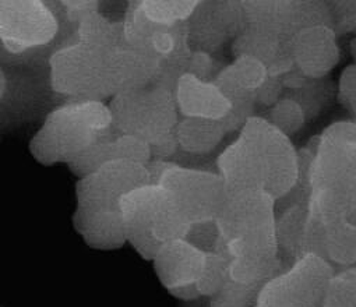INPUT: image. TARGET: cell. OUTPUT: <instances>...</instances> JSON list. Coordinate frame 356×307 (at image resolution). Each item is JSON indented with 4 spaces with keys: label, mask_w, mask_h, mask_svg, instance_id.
I'll list each match as a JSON object with an SVG mask.
<instances>
[{
    "label": "cell",
    "mask_w": 356,
    "mask_h": 307,
    "mask_svg": "<svg viewBox=\"0 0 356 307\" xmlns=\"http://www.w3.org/2000/svg\"><path fill=\"white\" fill-rule=\"evenodd\" d=\"M259 288L261 286H245L228 279L221 290L213 296L211 307H246L252 297L257 296Z\"/></svg>",
    "instance_id": "d6986e66"
},
{
    "label": "cell",
    "mask_w": 356,
    "mask_h": 307,
    "mask_svg": "<svg viewBox=\"0 0 356 307\" xmlns=\"http://www.w3.org/2000/svg\"><path fill=\"white\" fill-rule=\"evenodd\" d=\"M173 95L177 110L185 117L225 120L234 110L231 101L214 81L188 72L177 77Z\"/></svg>",
    "instance_id": "7c38bea8"
},
{
    "label": "cell",
    "mask_w": 356,
    "mask_h": 307,
    "mask_svg": "<svg viewBox=\"0 0 356 307\" xmlns=\"http://www.w3.org/2000/svg\"><path fill=\"white\" fill-rule=\"evenodd\" d=\"M120 211L126 242L147 260H154L168 242L185 239L191 229L169 193L155 183L123 196Z\"/></svg>",
    "instance_id": "8992f818"
},
{
    "label": "cell",
    "mask_w": 356,
    "mask_h": 307,
    "mask_svg": "<svg viewBox=\"0 0 356 307\" xmlns=\"http://www.w3.org/2000/svg\"><path fill=\"white\" fill-rule=\"evenodd\" d=\"M151 183L147 165L115 161L80 178L76 188L74 226L94 249L112 250L126 243L120 211L123 196Z\"/></svg>",
    "instance_id": "3957f363"
},
{
    "label": "cell",
    "mask_w": 356,
    "mask_h": 307,
    "mask_svg": "<svg viewBox=\"0 0 356 307\" xmlns=\"http://www.w3.org/2000/svg\"><path fill=\"white\" fill-rule=\"evenodd\" d=\"M227 190H260L274 200L299 178V157L289 138L268 120L249 117L241 137L217 161Z\"/></svg>",
    "instance_id": "7a4b0ae2"
},
{
    "label": "cell",
    "mask_w": 356,
    "mask_h": 307,
    "mask_svg": "<svg viewBox=\"0 0 356 307\" xmlns=\"http://www.w3.org/2000/svg\"><path fill=\"white\" fill-rule=\"evenodd\" d=\"M5 91H6V77L3 72L0 70V99H2V97L5 95Z\"/></svg>",
    "instance_id": "7402d4cb"
},
{
    "label": "cell",
    "mask_w": 356,
    "mask_h": 307,
    "mask_svg": "<svg viewBox=\"0 0 356 307\" xmlns=\"http://www.w3.org/2000/svg\"><path fill=\"white\" fill-rule=\"evenodd\" d=\"M188 26V42L209 53L232 35H239L243 26L242 3H199Z\"/></svg>",
    "instance_id": "8fae6325"
},
{
    "label": "cell",
    "mask_w": 356,
    "mask_h": 307,
    "mask_svg": "<svg viewBox=\"0 0 356 307\" xmlns=\"http://www.w3.org/2000/svg\"><path fill=\"white\" fill-rule=\"evenodd\" d=\"M108 106L115 131L147 142L158 158L175 151L177 108L172 88L154 81L113 97Z\"/></svg>",
    "instance_id": "5b68a950"
},
{
    "label": "cell",
    "mask_w": 356,
    "mask_h": 307,
    "mask_svg": "<svg viewBox=\"0 0 356 307\" xmlns=\"http://www.w3.org/2000/svg\"><path fill=\"white\" fill-rule=\"evenodd\" d=\"M228 131L224 120L185 117V120L177 123L175 137L177 145H181L185 151L206 154L214 149Z\"/></svg>",
    "instance_id": "9a60e30c"
},
{
    "label": "cell",
    "mask_w": 356,
    "mask_h": 307,
    "mask_svg": "<svg viewBox=\"0 0 356 307\" xmlns=\"http://www.w3.org/2000/svg\"><path fill=\"white\" fill-rule=\"evenodd\" d=\"M331 23L335 28L342 33H356V2H341L330 3Z\"/></svg>",
    "instance_id": "ffe728a7"
},
{
    "label": "cell",
    "mask_w": 356,
    "mask_h": 307,
    "mask_svg": "<svg viewBox=\"0 0 356 307\" xmlns=\"http://www.w3.org/2000/svg\"><path fill=\"white\" fill-rule=\"evenodd\" d=\"M268 122L282 134L289 137L302 128L306 122V112L295 99H278L270 110Z\"/></svg>",
    "instance_id": "ac0fdd59"
},
{
    "label": "cell",
    "mask_w": 356,
    "mask_h": 307,
    "mask_svg": "<svg viewBox=\"0 0 356 307\" xmlns=\"http://www.w3.org/2000/svg\"><path fill=\"white\" fill-rule=\"evenodd\" d=\"M323 233L320 243V257L339 265L356 263V225L348 221L321 222Z\"/></svg>",
    "instance_id": "2e32d148"
},
{
    "label": "cell",
    "mask_w": 356,
    "mask_h": 307,
    "mask_svg": "<svg viewBox=\"0 0 356 307\" xmlns=\"http://www.w3.org/2000/svg\"><path fill=\"white\" fill-rule=\"evenodd\" d=\"M159 73L155 59L126 42L123 28L79 35L76 44L59 49L51 59L54 90L74 99L113 98L156 81Z\"/></svg>",
    "instance_id": "6da1fadb"
},
{
    "label": "cell",
    "mask_w": 356,
    "mask_h": 307,
    "mask_svg": "<svg viewBox=\"0 0 356 307\" xmlns=\"http://www.w3.org/2000/svg\"><path fill=\"white\" fill-rule=\"evenodd\" d=\"M339 101L356 116V65L348 66L339 78Z\"/></svg>",
    "instance_id": "44dd1931"
},
{
    "label": "cell",
    "mask_w": 356,
    "mask_h": 307,
    "mask_svg": "<svg viewBox=\"0 0 356 307\" xmlns=\"http://www.w3.org/2000/svg\"><path fill=\"white\" fill-rule=\"evenodd\" d=\"M328 261L305 254L293 267L268 279L259 290L257 307H323L332 278Z\"/></svg>",
    "instance_id": "ba28073f"
},
{
    "label": "cell",
    "mask_w": 356,
    "mask_h": 307,
    "mask_svg": "<svg viewBox=\"0 0 356 307\" xmlns=\"http://www.w3.org/2000/svg\"><path fill=\"white\" fill-rule=\"evenodd\" d=\"M58 33V20L42 2H0V40L10 52L48 44Z\"/></svg>",
    "instance_id": "9c48e42d"
},
{
    "label": "cell",
    "mask_w": 356,
    "mask_h": 307,
    "mask_svg": "<svg viewBox=\"0 0 356 307\" xmlns=\"http://www.w3.org/2000/svg\"><path fill=\"white\" fill-rule=\"evenodd\" d=\"M138 13L151 24L175 27L188 22L199 2H140L134 3Z\"/></svg>",
    "instance_id": "e0dca14e"
},
{
    "label": "cell",
    "mask_w": 356,
    "mask_h": 307,
    "mask_svg": "<svg viewBox=\"0 0 356 307\" xmlns=\"http://www.w3.org/2000/svg\"><path fill=\"white\" fill-rule=\"evenodd\" d=\"M113 131L112 113L102 101L73 99L54 109L30 142L44 165L73 163L81 152Z\"/></svg>",
    "instance_id": "277c9868"
},
{
    "label": "cell",
    "mask_w": 356,
    "mask_h": 307,
    "mask_svg": "<svg viewBox=\"0 0 356 307\" xmlns=\"http://www.w3.org/2000/svg\"><path fill=\"white\" fill-rule=\"evenodd\" d=\"M151 183L169 193L191 226L216 221L225 200L222 178L210 172L165 165L156 175L151 176Z\"/></svg>",
    "instance_id": "52a82bcc"
},
{
    "label": "cell",
    "mask_w": 356,
    "mask_h": 307,
    "mask_svg": "<svg viewBox=\"0 0 356 307\" xmlns=\"http://www.w3.org/2000/svg\"><path fill=\"white\" fill-rule=\"evenodd\" d=\"M338 59L339 49L331 26L306 27L292 41L293 66L306 78L324 77L338 63Z\"/></svg>",
    "instance_id": "4fadbf2b"
},
{
    "label": "cell",
    "mask_w": 356,
    "mask_h": 307,
    "mask_svg": "<svg viewBox=\"0 0 356 307\" xmlns=\"http://www.w3.org/2000/svg\"><path fill=\"white\" fill-rule=\"evenodd\" d=\"M152 157L151 148L147 142L126 134L113 131L105 138L99 140L69 164L74 175L83 178L95 172L105 164L115 161H129L147 165Z\"/></svg>",
    "instance_id": "5bb4252c"
},
{
    "label": "cell",
    "mask_w": 356,
    "mask_h": 307,
    "mask_svg": "<svg viewBox=\"0 0 356 307\" xmlns=\"http://www.w3.org/2000/svg\"><path fill=\"white\" fill-rule=\"evenodd\" d=\"M209 253L185 239L163 244L154 257V267L162 285L179 299L200 296L196 283L203 275Z\"/></svg>",
    "instance_id": "30bf717a"
}]
</instances>
